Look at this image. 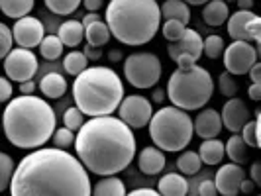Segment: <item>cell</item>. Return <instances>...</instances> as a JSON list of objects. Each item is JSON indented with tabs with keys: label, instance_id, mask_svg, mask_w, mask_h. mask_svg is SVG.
<instances>
[{
	"label": "cell",
	"instance_id": "obj_1",
	"mask_svg": "<svg viewBox=\"0 0 261 196\" xmlns=\"http://www.w3.org/2000/svg\"><path fill=\"white\" fill-rule=\"evenodd\" d=\"M14 196H89L92 183L79 157L61 147H38L14 169Z\"/></svg>",
	"mask_w": 261,
	"mask_h": 196
},
{
	"label": "cell",
	"instance_id": "obj_2",
	"mask_svg": "<svg viewBox=\"0 0 261 196\" xmlns=\"http://www.w3.org/2000/svg\"><path fill=\"white\" fill-rule=\"evenodd\" d=\"M75 149L87 171L98 177L118 175L136 157V137L120 118L94 116L77 130Z\"/></svg>",
	"mask_w": 261,
	"mask_h": 196
},
{
	"label": "cell",
	"instance_id": "obj_3",
	"mask_svg": "<svg viewBox=\"0 0 261 196\" xmlns=\"http://www.w3.org/2000/svg\"><path fill=\"white\" fill-rule=\"evenodd\" d=\"M0 122L4 135L14 147L38 149L51 139L57 120L49 102L34 94H22L4 108Z\"/></svg>",
	"mask_w": 261,
	"mask_h": 196
},
{
	"label": "cell",
	"instance_id": "obj_4",
	"mask_svg": "<svg viewBox=\"0 0 261 196\" xmlns=\"http://www.w3.org/2000/svg\"><path fill=\"white\" fill-rule=\"evenodd\" d=\"M106 26L124 45H145L161 26L157 0H110L106 6Z\"/></svg>",
	"mask_w": 261,
	"mask_h": 196
},
{
	"label": "cell",
	"instance_id": "obj_5",
	"mask_svg": "<svg viewBox=\"0 0 261 196\" xmlns=\"http://www.w3.org/2000/svg\"><path fill=\"white\" fill-rule=\"evenodd\" d=\"M73 98L85 116H108L124 98V82L110 67H87L75 77Z\"/></svg>",
	"mask_w": 261,
	"mask_h": 196
},
{
	"label": "cell",
	"instance_id": "obj_6",
	"mask_svg": "<svg viewBox=\"0 0 261 196\" xmlns=\"http://www.w3.org/2000/svg\"><path fill=\"white\" fill-rule=\"evenodd\" d=\"M177 69L167 85V98L181 110H198L206 106L214 94V80L204 67L196 65V59L183 53L175 59Z\"/></svg>",
	"mask_w": 261,
	"mask_h": 196
},
{
	"label": "cell",
	"instance_id": "obj_7",
	"mask_svg": "<svg viewBox=\"0 0 261 196\" xmlns=\"http://www.w3.org/2000/svg\"><path fill=\"white\" fill-rule=\"evenodd\" d=\"M149 137L161 151L177 153L183 151L193 139V120L177 106H163L155 114H151L149 122Z\"/></svg>",
	"mask_w": 261,
	"mask_h": 196
},
{
	"label": "cell",
	"instance_id": "obj_8",
	"mask_svg": "<svg viewBox=\"0 0 261 196\" xmlns=\"http://www.w3.org/2000/svg\"><path fill=\"white\" fill-rule=\"evenodd\" d=\"M126 80L136 89H151L161 78V61L155 53H132L124 61Z\"/></svg>",
	"mask_w": 261,
	"mask_h": 196
},
{
	"label": "cell",
	"instance_id": "obj_9",
	"mask_svg": "<svg viewBox=\"0 0 261 196\" xmlns=\"http://www.w3.org/2000/svg\"><path fill=\"white\" fill-rule=\"evenodd\" d=\"M228 36L232 39H242L249 43H257V55L261 49V20L257 14L251 10H238L232 16H228Z\"/></svg>",
	"mask_w": 261,
	"mask_h": 196
},
{
	"label": "cell",
	"instance_id": "obj_10",
	"mask_svg": "<svg viewBox=\"0 0 261 196\" xmlns=\"http://www.w3.org/2000/svg\"><path fill=\"white\" fill-rule=\"evenodd\" d=\"M38 69V57L32 53V49H26V47L10 49L8 55L4 57V73L14 82H24V80L34 78Z\"/></svg>",
	"mask_w": 261,
	"mask_h": 196
},
{
	"label": "cell",
	"instance_id": "obj_11",
	"mask_svg": "<svg viewBox=\"0 0 261 196\" xmlns=\"http://www.w3.org/2000/svg\"><path fill=\"white\" fill-rule=\"evenodd\" d=\"M222 59L230 75H248L249 67L257 61V49L249 41L234 39V43L224 47Z\"/></svg>",
	"mask_w": 261,
	"mask_h": 196
},
{
	"label": "cell",
	"instance_id": "obj_12",
	"mask_svg": "<svg viewBox=\"0 0 261 196\" xmlns=\"http://www.w3.org/2000/svg\"><path fill=\"white\" fill-rule=\"evenodd\" d=\"M118 114H120V120L128 124L132 130H142L147 126L149 118L153 114V106L142 94H130L122 98V102L118 106Z\"/></svg>",
	"mask_w": 261,
	"mask_h": 196
},
{
	"label": "cell",
	"instance_id": "obj_13",
	"mask_svg": "<svg viewBox=\"0 0 261 196\" xmlns=\"http://www.w3.org/2000/svg\"><path fill=\"white\" fill-rule=\"evenodd\" d=\"M45 36V27L41 24V20L34 16H22L16 20L12 27L14 43H18V47H26L34 49L41 43V39Z\"/></svg>",
	"mask_w": 261,
	"mask_h": 196
},
{
	"label": "cell",
	"instance_id": "obj_14",
	"mask_svg": "<svg viewBox=\"0 0 261 196\" xmlns=\"http://www.w3.org/2000/svg\"><path fill=\"white\" fill-rule=\"evenodd\" d=\"M244 179H246V173L242 169V165L230 161L228 165H222L216 171V179H214L216 192H220L224 196H238L240 194V184Z\"/></svg>",
	"mask_w": 261,
	"mask_h": 196
},
{
	"label": "cell",
	"instance_id": "obj_15",
	"mask_svg": "<svg viewBox=\"0 0 261 196\" xmlns=\"http://www.w3.org/2000/svg\"><path fill=\"white\" fill-rule=\"evenodd\" d=\"M220 118H222V128L230 130L232 133H240V130L244 128V124L249 120V108L246 106L244 100L232 96L224 104Z\"/></svg>",
	"mask_w": 261,
	"mask_h": 196
},
{
	"label": "cell",
	"instance_id": "obj_16",
	"mask_svg": "<svg viewBox=\"0 0 261 196\" xmlns=\"http://www.w3.org/2000/svg\"><path fill=\"white\" fill-rule=\"evenodd\" d=\"M167 53H169V57L173 61H175L179 55H183V53L193 55L196 61H198L200 55H202V38H200V34H198L196 30L187 27L185 34L177 39V41H171L169 47H167Z\"/></svg>",
	"mask_w": 261,
	"mask_h": 196
},
{
	"label": "cell",
	"instance_id": "obj_17",
	"mask_svg": "<svg viewBox=\"0 0 261 196\" xmlns=\"http://www.w3.org/2000/svg\"><path fill=\"white\" fill-rule=\"evenodd\" d=\"M193 131L202 139H210V137H218L222 131V118L220 112H216L214 108H204L196 120L193 122Z\"/></svg>",
	"mask_w": 261,
	"mask_h": 196
},
{
	"label": "cell",
	"instance_id": "obj_18",
	"mask_svg": "<svg viewBox=\"0 0 261 196\" xmlns=\"http://www.w3.org/2000/svg\"><path fill=\"white\" fill-rule=\"evenodd\" d=\"M165 163H167L165 153L159 147H151V145L144 147L140 157H138V167H140V171L144 175H149V177L159 175L161 171L165 169Z\"/></svg>",
	"mask_w": 261,
	"mask_h": 196
},
{
	"label": "cell",
	"instance_id": "obj_19",
	"mask_svg": "<svg viewBox=\"0 0 261 196\" xmlns=\"http://www.w3.org/2000/svg\"><path fill=\"white\" fill-rule=\"evenodd\" d=\"M157 192L163 196H185L189 192V183L181 173H167L157 184Z\"/></svg>",
	"mask_w": 261,
	"mask_h": 196
},
{
	"label": "cell",
	"instance_id": "obj_20",
	"mask_svg": "<svg viewBox=\"0 0 261 196\" xmlns=\"http://www.w3.org/2000/svg\"><path fill=\"white\" fill-rule=\"evenodd\" d=\"M57 38L61 39L63 45L75 49L77 45L83 43V39H85V27H83V24L77 22V20H67V22H63V24L59 26Z\"/></svg>",
	"mask_w": 261,
	"mask_h": 196
},
{
	"label": "cell",
	"instance_id": "obj_21",
	"mask_svg": "<svg viewBox=\"0 0 261 196\" xmlns=\"http://www.w3.org/2000/svg\"><path fill=\"white\" fill-rule=\"evenodd\" d=\"M159 12H161V18L179 20V22H183L185 26L191 22V8H189V4L185 0H165L159 6Z\"/></svg>",
	"mask_w": 261,
	"mask_h": 196
},
{
	"label": "cell",
	"instance_id": "obj_22",
	"mask_svg": "<svg viewBox=\"0 0 261 196\" xmlns=\"http://www.w3.org/2000/svg\"><path fill=\"white\" fill-rule=\"evenodd\" d=\"M230 16V8L224 0H208L204 4V10H202V20L208 24V26L216 27L222 26L224 22L228 20Z\"/></svg>",
	"mask_w": 261,
	"mask_h": 196
},
{
	"label": "cell",
	"instance_id": "obj_23",
	"mask_svg": "<svg viewBox=\"0 0 261 196\" xmlns=\"http://www.w3.org/2000/svg\"><path fill=\"white\" fill-rule=\"evenodd\" d=\"M198 157H200V161L204 165H210V167L220 165L222 159L226 157V153H224V144L220 139H216V137L204 139L202 145H200V149H198Z\"/></svg>",
	"mask_w": 261,
	"mask_h": 196
},
{
	"label": "cell",
	"instance_id": "obj_24",
	"mask_svg": "<svg viewBox=\"0 0 261 196\" xmlns=\"http://www.w3.org/2000/svg\"><path fill=\"white\" fill-rule=\"evenodd\" d=\"M39 89H41V94L45 98H61L67 92V80L59 73H47L41 78Z\"/></svg>",
	"mask_w": 261,
	"mask_h": 196
},
{
	"label": "cell",
	"instance_id": "obj_25",
	"mask_svg": "<svg viewBox=\"0 0 261 196\" xmlns=\"http://www.w3.org/2000/svg\"><path fill=\"white\" fill-rule=\"evenodd\" d=\"M110 30L102 20H96L85 27V38H87V45L91 47H105L110 41Z\"/></svg>",
	"mask_w": 261,
	"mask_h": 196
},
{
	"label": "cell",
	"instance_id": "obj_26",
	"mask_svg": "<svg viewBox=\"0 0 261 196\" xmlns=\"http://www.w3.org/2000/svg\"><path fill=\"white\" fill-rule=\"evenodd\" d=\"M91 194L96 196H124L126 194V186L122 183V179L116 175H106L100 183L94 184Z\"/></svg>",
	"mask_w": 261,
	"mask_h": 196
},
{
	"label": "cell",
	"instance_id": "obj_27",
	"mask_svg": "<svg viewBox=\"0 0 261 196\" xmlns=\"http://www.w3.org/2000/svg\"><path fill=\"white\" fill-rule=\"evenodd\" d=\"M34 4H36V0H0V10L4 16L18 20L32 12Z\"/></svg>",
	"mask_w": 261,
	"mask_h": 196
},
{
	"label": "cell",
	"instance_id": "obj_28",
	"mask_svg": "<svg viewBox=\"0 0 261 196\" xmlns=\"http://www.w3.org/2000/svg\"><path fill=\"white\" fill-rule=\"evenodd\" d=\"M246 147H248V145H246V142L242 139V135L232 133V137L224 144V153L230 157L232 163L242 165V163L248 161V149H246Z\"/></svg>",
	"mask_w": 261,
	"mask_h": 196
},
{
	"label": "cell",
	"instance_id": "obj_29",
	"mask_svg": "<svg viewBox=\"0 0 261 196\" xmlns=\"http://www.w3.org/2000/svg\"><path fill=\"white\" fill-rule=\"evenodd\" d=\"M177 169L181 175H196L202 169V161L198 157V151H185L177 157Z\"/></svg>",
	"mask_w": 261,
	"mask_h": 196
},
{
	"label": "cell",
	"instance_id": "obj_30",
	"mask_svg": "<svg viewBox=\"0 0 261 196\" xmlns=\"http://www.w3.org/2000/svg\"><path fill=\"white\" fill-rule=\"evenodd\" d=\"M63 47L65 45L61 43V39L57 36H43L41 43H39V53H41L43 59L55 61V59H59L63 55Z\"/></svg>",
	"mask_w": 261,
	"mask_h": 196
},
{
	"label": "cell",
	"instance_id": "obj_31",
	"mask_svg": "<svg viewBox=\"0 0 261 196\" xmlns=\"http://www.w3.org/2000/svg\"><path fill=\"white\" fill-rule=\"evenodd\" d=\"M259 122H261V112L255 110V120H248L242 128V139L246 142L248 147L257 149L259 147Z\"/></svg>",
	"mask_w": 261,
	"mask_h": 196
},
{
	"label": "cell",
	"instance_id": "obj_32",
	"mask_svg": "<svg viewBox=\"0 0 261 196\" xmlns=\"http://www.w3.org/2000/svg\"><path fill=\"white\" fill-rule=\"evenodd\" d=\"M89 67V59L83 51H73L67 53L63 59V69L67 71V75H75L77 77L81 71H85Z\"/></svg>",
	"mask_w": 261,
	"mask_h": 196
},
{
	"label": "cell",
	"instance_id": "obj_33",
	"mask_svg": "<svg viewBox=\"0 0 261 196\" xmlns=\"http://www.w3.org/2000/svg\"><path fill=\"white\" fill-rule=\"evenodd\" d=\"M14 169H16V165H14L12 157L8 155V153H4V151H0V192L10 188Z\"/></svg>",
	"mask_w": 261,
	"mask_h": 196
},
{
	"label": "cell",
	"instance_id": "obj_34",
	"mask_svg": "<svg viewBox=\"0 0 261 196\" xmlns=\"http://www.w3.org/2000/svg\"><path fill=\"white\" fill-rule=\"evenodd\" d=\"M224 47H226V43H224L222 36L212 34V36H208L206 39H202V53H204L208 59H218L224 53Z\"/></svg>",
	"mask_w": 261,
	"mask_h": 196
},
{
	"label": "cell",
	"instance_id": "obj_35",
	"mask_svg": "<svg viewBox=\"0 0 261 196\" xmlns=\"http://www.w3.org/2000/svg\"><path fill=\"white\" fill-rule=\"evenodd\" d=\"M43 2L53 14L59 16H69L81 6V0H43Z\"/></svg>",
	"mask_w": 261,
	"mask_h": 196
},
{
	"label": "cell",
	"instance_id": "obj_36",
	"mask_svg": "<svg viewBox=\"0 0 261 196\" xmlns=\"http://www.w3.org/2000/svg\"><path fill=\"white\" fill-rule=\"evenodd\" d=\"M159 27H161V32H163V36H165L167 41H177L185 34V30H187V26H185L183 22H179V20H165L163 26Z\"/></svg>",
	"mask_w": 261,
	"mask_h": 196
},
{
	"label": "cell",
	"instance_id": "obj_37",
	"mask_svg": "<svg viewBox=\"0 0 261 196\" xmlns=\"http://www.w3.org/2000/svg\"><path fill=\"white\" fill-rule=\"evenodd\" d=\"M63 124H65V128H69V130L77 131L85 124V114L79 110L77 106H71V108H67L65 114H63Z\"/></svg>",
	"mask_w": 261,
	"mask_h": 196
},
{
	"label": "cell",
	"instance_id": "obj_38",
	"mask_svg": "<svg viewBox=\"0 0 261 196\" xmlns=\"http://www.w3.org/2000/svg\"><path fill=\"white\" fill-rule=\"evenodd\" d=\"M51 139H53V145H55V147L67 149V147H71V145L75 144V131L63 126V128H59V130L53 131Z\"/></svg>",
	"mask_w": 261,
	"mask_h": 196
},
{
	"label": "cell",
	"instance_id": "obj_39",
	"mask_svg": "<svg viewBox=\"0 0 261 196\" xmlns=\"http://www.w3.org/2000/svg\"><path fill=\"white\" fill-rule=\"evenodd\" d=\"M218 91L222 92L224 96H228V98L236 96L238 94V82H236L234 75H230L228 71L222 73L220 78H218Z\"/></svg>",
	"mask_w": 261,
	"mask_h": 196
},
{
	"label": "cell",
	"instance_id": "obj_40",
	"mask_svg": "<svg viewBox=\"0 0 261 196\" xmlns=\"http://www.w3.org/2000/svg\"><path fill=\"white\" fill-rule=\"evenodd\" d=\"M14 38H12V30L6 26L4 22H0V59H4L8 51L12 49Z\"/></svg>",
	"mask_w": 261,
	"mask_h": 196
},
{
	"label": "cell",
	"instance_id": "obj_41",
	"mask_svg": "<svg viewBox=\"0 0 261 196\" xmlns=\"http://www.w3.org/2000/svg\"><path fill=\"white\" fill-rule=\"evenodd\" d=\"M12 82H10V78L8 77H0V104L2 102H8L10 98H12Z\"/></svg>",
	"mask_w": 261,
	"mask_h": 196
},
{
	"label": "cell",
	"instance_id": "obj_42",
	"mask_svg": "<svg viewBox=\"0 0 261 196\" xmlns=\"http://www.w3.org/2000/svg\"><path fill=\"white\" fill-rule=\"evenodd\" d=\"M198 194L200 196H214L216 194V184H214V181H210V179L202 181L200 186H198Z\"/></svg>",
	"mask_w": 261,
	"mask_h": 196
},
{
	"label": "cell",
	"instance_id": "obj_43",
	"mask_svg": "<svg viewBox=\"0 0 261 196\" xmlns=\"http://www.w3.org/2000/svg\"><path fill=\"white\" fill-rule=\"evenodd\" d=\"M248 75H249V78H251V82H259L261 85V63L259 61H255L253 65L249 67Z\"/></svg>",
	"mask_w": 261,
	"mask_h": 196
},
{
	"label": "cell",
	"instance_id": "obj_44",
	"mask_svg": "<svg viewBox=\"0 0 261 196\" xmlns=\"http://www.w3.org/2000/svg\"><path fill=\"white\" fill-rule=\"evenodd\" d=\"M81 4H85V8L89 12H98L105 4V0H81Z\"/></svg>",
	"mask_w": 261,
	"mask_h": 196
},
{
	"label": "cell",
	"instance_id": "obj_45",
	"mask_svg": "<svg viewBox=\"0 0 261 196\" xmlns=\"http://www.w3.org/2000/svg\"><path fill=\"white\" fill-rule=\"evenodd\" d=\"M248 94L253 102H259L261 100V85L259 82H251V87L248 89Z\"/></svg>",
	"mask_w": 261,
	"mask_h": 196
},
{
	"label": "cell",
	"instance_id": "obj_46",
	"mask_svg": "<svg viewBox=\"0 0 261 196\" xmlns=\"http://www.w3.org/2000/svg\"><path fill=\"white\" fill-rule=\"evenodd\" d=\"M251 181L255 184H261V163L259 161H255L253 165H251Z\"/></svg>",
	"mask_w": 261,
	"mask_h": 196
},
{
	"label": "cell",
	"instance_id": "obj_47",
	"mask_svg": "<svg viewBox=\"0 0 261 196\" xmlns=\"http://www.w3.org/2000/svg\"><path fill=\"white\" fill-rule=\"evenodd\" d=\"M83 53L87 55V59H100V57H102V51H100V47H91V45H87Z\"/></svg>",
	"mask_w": 261,
	"mask_h": 196
},
{
	"label": "cell",
	"instance_id": "obj_48",
	"mask_svg": "<svg viewBox=\"0 0 261 196\" xmlns=\"http://www.w3.org/2000/svg\"><path fill=\"white\" fill-rule=\"evenodd\" d=\"M130 194L132 196H157L159 192H157L155 188H134Z\"/></svg>",
	"mask_w": 261,
	"mask_h": 196
},
{
	"label": "cell",
	"instance_id": "obj_49",
	"mask_svg": "<svg viewBox=\"0 0 261 196\" xmlns=\"http://www.w3.org/2000/svg\"><path fill=\"white\" fill-rule=\"evenodd\" d=\"M36 91V82L30 78V80H24V82H20V92L22 94H32V92Z\"/></svg>",
	"mask_w": 261,
	"mask_h": 196
},
{
	"label": "cell",
	"instance_id": "obj_50",
	"mask_svg": "<svg viewBox=\"0 0 261 196\" xmlns=\"http://www.w3.org/2000/svg\"><path fill=\"white\" fill-rule=\"evenodd\" d=\"M96 20H100V16H98V12H87V16L81 20V24H83V27H87L89 24H92V22H96Z\"/></svg>",
	"mask_w": 261,
	"mask_h": 196
},
{
	"label": "cell",
	"instance_id": "obj_51",
	"mask_svg": "<svg viewBox=\"0 0 261 196\" xmlns=\"http://www.w3.org/2000/svg\"><path fill=\"white\" fill-rule=\"evenodd\" d=\"M253 186H255V183L253 181H248V179H244L242 181V184H240V192H253Z\"/></svg>",
	"mask_w": 261,
	"mask_h": 196
},
{
	"label": "cell",
	"instance_id": "obj_52",
	"mask_svg": "<svg viewBox=\"0 0 261 196\" xmlns=\"http://www.w3.org/2000/svg\"><path fill=\"white\" fill-rule=\"evenodd\" d=\"M165 96H167V92H165V89H157V91L153 92V102H157V104H161V102L165 100Z\"/></svg>",
	"mask_w": 261,
	"mask_h": 196
},
{
	"label": "cell",
	"instance_id": "obj_53",
	"mask_svg": "<svg viewBox=\"0 0 261 196\" xmlns=\"http://www.w3.org/2000/svg\"><path fill=\"white\" fill-rule=\"evenodd\" d=\"M236 2H238V8L240 10H251L255 0H236Z\"/></svg>",
	"mask_w": 261,
	"mask_h": 196
},
{
	"label": "cell",
	"instance_id": "obj_54",
	"mask_svg": "<svg viewBox=\"0 0 261 196\" xmlns=\"http://www.w3.org/2000/svg\"><path fill=\"white\" fill-rule=\"evenodd\" d=\"M187 4H191V6H204L208 0H185Z\"/></svg>",
	"mask_w": 261,
	"mask_h": 196
},
{
	"label": "cell",
	"instance_id": "obj_55",
	"mask_svg": "<svg viewBox=\"0 0 261 196\" xmlns=\"http://www.w3.org/2000/svg\"><path fill=\"white\" fill-rule=\"evenodd\" d=\"M122 59V53L120 51H110V61H120Z\"/></svg>",
	"mask_w": 261,
	"mask_h": 196
},
{
	"label": "cell",
	"instance_id": "obj_56",
	"mask_svg": "<svg viewBox=\"0 0 261 196\" xmlns=\"http://www.w3.org/2000/svg\"><path fill=\"white\" fill-rule=\"evenodd\" d=\"M224 2H226V4H230V2H236V0H224Z\"/></svg>",
	"mask_w": 261,
	"mask_h": 196
},
{
	"label": "cell",
	"instance_id": "obj_57",
	"mask_svg": "<svg viewBox=\"0 0 261 196\" xmlns=\"http://www.w3.org/2000/svg\"><path fill=\"white\" fill-rule=\"evenodd\" d=\"M0 130H2V122H0Z\"/></svg>",
	"mask_w": 261,
	"mask_h": 196
}]
</instances>
